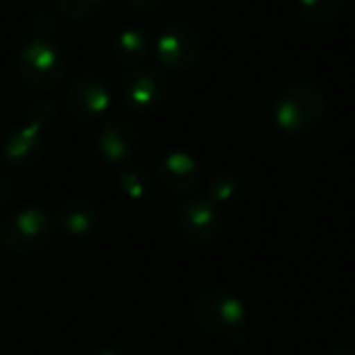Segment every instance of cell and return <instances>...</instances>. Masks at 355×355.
<instances>
[{
    "mask_svg": "<svg viewBox=\"0 0 355 355\" xmlns=\"http://www.w3.org/2000/svg\"><path fill=\"white\" fill-rule=\"evenodd\" d=\"M52 225L44 210L21 208L6 216L0 225V241L10 252L27 254L44 248L50 241Z\"/></svg>",
    "mask_w": 355,
    "mask_h": 355,
    "instance_id": "obj_4",
    "label": "cell"
},
{
    "mask_svg": "<svg viewBox=\"0 0 355 355\" xmlns=\"http://www.w3.org/2000/svg\"><path fill=\"white\" fill-rule=\"evenodd\" d=\"M56 223L71 237H83L96 227V210L87 202L73 200L58 208Z\"/></svg>",
    "mask_w": 355,
    "mask_h": 355,
    "instance_id": "obj_12",
    "label": "cell"
},
{
    "mask_svg": "<svg viewBox=\"0 0 355 355\" xmlns=\"http://www.w3.org/2000/svg\"><path fill=\"white\" fill-rule=\"evenodd\" d=\"M21 77L35 89H52L60 83L64 73V60L54 42L35 37L27 42L17 58Z\"/></svg>",
    "mask_w": 355,
    "mask_h": 355,
    "instance_id": "obj_3",
    "label": "cell"
},
{
    "mask_svg": "<svg viewBox=\"0 0 355 355\" xmlns=\"http://www.w3.org/2000/svg\"><path fill=\"white\" fill-rule=\"evenodd\" d=\"M98 150L110 164H125L133 158L137 150L135 127L127 121L108 123L98 135Z\"/></svg>",
    "mask_w": 355,
    "mask_h": 355,
    "instance_id": "obj_11",
    "label": "cell"
},
{
    "mask_svg": "<svg viewBox=\"0 0 355 355\" xmlns=\"http://www.w3.org/2000/svg\"><path fill=\"white\" fill-rule=\"evenodd\" d=\"M331 355H355V352H349V349H341V352H335Z\"/></svg>",
    "mask_w": 355,
    "mask_h": 355,
    "instance_id": "obj_20",
    "label": "cell"
},
{
    "mask_svg": "<svg viewBox=\"0 0 355 355\" xmlns=\"http://www.w3.org/2000/svg\"><path fill=\"white\" fill-rule=\"evenodd\" d=\"M110 108V92L102 79L83 75L79 77L69 92V110L79 121H92L104 114Z\"/></svg>",
    "mask_w": 355,
    "mask_h": 355,
    "instance_id": "obj_9",
    "label": "cell"
},
{
    "mask_svg": "<svg viewBox=\"0 0 355 355\" xmlns=\"http://www.w3.org/2000/svg\"><path fill=\"white\" fill-rule=\"evenodd\" d=\"M54 2L62 15L71 19H81V17L92 15L104 0H54Z\"/></svg>",
    "mask_w": 355,
    "mask_h": 355,
    "instance_id": "obj_17",
    "label": "cell"
},
{
    "mask_svg": "<svg viewBox=\"0 0 355 355\" xmlns=\"http://www.w3.org/2000/svg\"><path fill=\"white\" fill-rule=\"evenodd\" d=\"M345 6V0H300L304 17L314 25L333 23Z\"/></svg>",
    "mask_w": 355,
    "mask_h": 355,
    "instance_id": "obj_15",
    "label": "cell"
},
{
    "mask_svg": "<svg viewBox=\"0 0 355 355\" xmlns=\"http://www.w3.org/2000/svg\"><path fill=\"white\" fill-rule=\"evenodd\" d=\"M324 114V96L312 83H297L285 89L275 102V123L281 131L300 135L314 129Z\"/></svg>",
    "mask_w": 355,
    "mask_h": 355,
    "instance_id": "obj_1",
    "label": "cell"
},
{
    "mask_svg": "<svg viewBox=\"0 0 355 355\" xmlns=\"http://www.w3.org/2000/svg\"><path fill=\"white\" fill-rule=\"evenodd\" d=\"M150 52V42L139 29H121L114 37V54L119 60L127 64H137L141 62Z\"/></svg>",
    "mask_w": 355,
    "mask_h": 355,
    "instance_id": "obj_13",
    "label": "cell"
},
{
    "mask_svg": "<svg viewBox=\"0 0 355 355\" xmlns=\"http://www.w3.org/2000/svg\"><path fill=\"white\" fill-rule=\"evenodd\" d=\"M237 179L229 173H216L210 179V202L212 204H229L235 196H237Z\"/></svg>",
    "mask_w": 355,
    "mask_h": 355,
    "instance_id": "obj_16",
    "label": "cell"
},
{
    "mask_svg": "<svg viewBox=\"0 0 355 355\" xmlns=\"http://www.w3.org/2000/svg\"><path fill=\"white\" fill-rule=\"evenodd\" d=\"M98 355H121V354H116V352H102V354H98Z\"/></svg>",
    "mask_w": 355,
    "mask_h": 355,
    "instance_id": "obj_21",
    "label": "cell"
},
{
    "mask_svg": "<svg viewBox=\"0 0 355 355\" xmlns=\"http://www.w3.org/2000/svg\"><path fill=\"white\" fill-rule=\"evenodd\" d=\"M119 185H121V191L129 200H144L152 189V181H150L148 171L144 166H137V164H129L121 171Z\"/></svg>",
    "mask_w": 355,
    "mask_h": 355,
    "instance_id": "obj_14",
    "label": "cell"
},
{
    "mask_svg": "<svg viewBox=\"0 0 355 355\" xmlns=\"http://www.w3.org/2000/svg\"><path fill=\"white\" fill-rule=\"evenodd\" d=\"M179 229L193 243H210L220 231V214L216 204L204 198L189 200L179 210Z\"/></svg>",
    "mask_w": 355,
    "mask_h": 355,
    "instance_id": "obj_8",
    "label": "cell"
},
{
    "mask_svg": "<svg viewBox=\"0 0 355 355\" xmlns=\"http://www.w3.org/2000/svg\"><path fill=\"white\" fill-rule=\"evenodd\" d=\"M200 54V40L196 31L183 23L168 25L156 40V56L171 71L189 69Z\"/></svg>",
    "mask_w": 355,
    "mask_h": 355,
    "instance_id": "obj_7",
    "label": "cell"
},
{
    "mask_svg": "<svg viewBox=\"0 0 355 355\" xmlns=\"http://www.w3.org/2000/svg\"><path fill=\"white\" fill-rule=\"evenodd\" d=\"M10 196H12V183L4 175H0V206H4L10 200Z\"/></svg>",
    "mask_w": 355,
    "mask_h": 355,
    "instance_id": "obj_18",
    "label": "cell"
},
{
    "mask_svg": "<svg viewBox=\"0 0 355 355\" xmlns=\"http://www.w3.org/2000/svg\"><path fill=\"white\" fill-rule=\"evenodd\" d=\"M119 94H121V102L129 110L148 112L162 102L166 94V83L158 71L148 67H135L123 77L119 85Z\"/></svg>",
    "mask_w": 355,
    "mask_h": 355,
    "instance_id": "obj_6",
    "label": "cell"
},
{
    "mask_svg": "<svg viewBox=\"0 0 355 355\" xmlns=\"http://www.w3.org/2000/svg\"><path fill=\"white\" fill-rule=\"evenodd\" d=\"M54 104L48 100H37L29 112L25 123L8 135L2 148V156L10 166H29L40 160L44 152V129L52 123Z\"/></svg>",
    "mask_w": 355,
    "mask_h": 355,
    "instance_id": "obj_2",
    "label": "cell"
},
{
    "mask_svg": "<svg viewBox=\"0 0 355 355\" xmlns=\"http://www.w3.org/2000/svg\"><path fill=\"white\" fill-rule=\"evenodd\" d=\"M160 181L175 193H189L202 183V166L185 152H171L160 160Z\"/></svg>",
    "mask_w": 355,
    "mask_h": 355,
    "instance_id": "obj_10",
    "label": "cell"
},
{
    "mask_svg": "<svg viewBox=\"0 0 355 355\" xmlns=\"http://www.w3.org/2000/svg\"><path fill=\"white\" fill-rule=\"evenodd\" d=\"M196 320L212 335H233L245 322L243 302L227 291H204L196 302Z\"/></svg>",
    "mask_w": 355,
    "mask_h": 355,
    "instance_id": "obj_5",
    "label": "cell"
},
{
    "mask_svg": "<svg viewBox=\"0 0 355 355\" xmlns=\"http://www.w3.org/2000/svg\"><path fill=\"white\" fill-rule=\"evenodd\" d=\"M127 2L137 10H154L160 4H164V0H127Z\"/></svg>",
    "mask_w": 355,
    "mask_h": 355,
    "instance_id": "obj_19",
    "label": "cell"
}]
</instances>
